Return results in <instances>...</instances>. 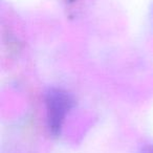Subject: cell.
<instances>
[{"label":"cell","mask_w":153,"mask_h":153,"mask_svg":"<svg viewBox=\"0 0 153 153\" xmlns=\"http://www.w3.org/2000/svg\"><path fill=\"white\" fill-rule=\"evenodd\" d=\"M72 101L65 91L51 89L46 94V108L48 127L51 133L57 135L61 132L66 113L71 108Z\"/></svg>","instance_id":"cell-1"},{"label":"cell","mask_w":153,"mask_h":153,"mask_svg":"<svg viewBox=\"0 0 153 153\" xmlns=\"http://www.w3.org/2000/svg\"><path fill=\"white\" fill-rule=\"evenodd\" d=\"M140 153H153V146L146 147L145 149H143Z\"/></svg>","instance_id":"cell-2"}]
</instances>
